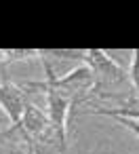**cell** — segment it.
I'll list each match as a JSON object with an SVG mask.
<instances>
[{"label":"cell","mask_w":139,"mask_h":154,"mask_svg":"<svg viewBox=\"0 0 139 154\" xmlns=\"http://www.w3.org/2000/svg\"><path fill=\"white\" fill-rule=\"evenodd\" d=\"M42 63H44L47 80L23 82L21 89L44 91L47 106H49V120H51V127L55 131L57 148H59V154H61V152H65V146H68V114L78 103V99L84 97L95 87V78H93V72H91L89 66H80V68L72 70L70 74L57 78L53 74L51 66L47 61H42Z\"/></svg>","instance_id":"1"},{"label":"cell","mask_w":139,"mask_h":154,"mask_svg":"<svg viewBox=\"0 0 139 154\" xmlns=\"http://www.w3.org/2000/svg\"><path fill=\"white\" fill-rule=\"evenodd\" d=\"M84 59H86V63H89V68H91V72H93V78L99 76V80H95V82L118 85V82L124 80V70H122L116 61H112L103 51H99V49L86 51V53H84Z\"/></svg>","instance_id":"2"},{"label":"cell","mask_w":139,"mask_h":154,"mask_svg":"<svg viewBox=\"0 0 139 154\" xmlns=\"http://www.w3.org/2000/svg\"><path fill=\"white\" fill-rule=\"evenodd\" d=\"M19 129H23V133H26V137L32 141V139H47L49 135H51V131H53V127H51V120L36 108V106H32V103H28L26 106V112H23V116H21V122L17 125ZM15 129V127H13ZM55 133V131H53ZM51 139V137H49Z\"/></svg>","instance_id":"3"},{"label":"cell","mask_w":139,"mask_h":154,"mask_svg":"<svg viewBox=\"0 0 139 154\" xmlns=\"http://www.w3.org/2000/svg\"><path fill=\"white\" fill-rule=\"evenodd\" d=\"M0 106L7 112V116L11 120V129H13L21 122V116L26 112L28 101H26V95L21 93V89L17 85L5 82V85H0Z\"/></svg>","instance_id":"4"},{"label":"cell","mask_w":139,"mask_h":154,"mask_svg":"<svg viewBox=\"0 0 139 154\" xmlns=\"http://www.w3.org/2000/svg\"><path fill=\"white\" fill-rule=\"evenodd\" d=\"M124 106L120 108H95L97 114H103V116H122V118H131V120H139V95L137 97H124Z\"/></svg>","instance_id":"5"},{"label":"cell","mask_w":139,"mask_h":154,"mask_svg":"<svg viewBox=\"0 0 139 154\" xmlns=\"http://www.w3.org/2000/svg\"><path fill=\"white\" fill-rule=\"evenodd\" d=\"M128 76H131V82H133V89H135L137 95H139V49L133 51L131 68H128Z\"/></svg>","instance_id":"6"},{"label":"cell","mask_w":139,"mask_h":154,"mask_svg":"<svg viewBox=\"0 0 139 154\" xmlns=\"http://www.w3.org/2000/svg\"><path fill=\"white\" fill-rule=\"evenodd\" d=\"M114 120H116V122H120L124 129L133 131V133L139 137V120H131V118H122V116H114Z\"/></svg>","instance_id":"7"},{"label":"cell","mask_w":139,"mask_h":154,"mask_svg":"<svg viewBox=\"0 0 139 154\" xmlns=\"http://www.w3.org/2000/svg\"><path fill=\"white\" fill-rule=\"evenodd\" d=\"M13 154H15V152H13ZM17 154H21V152H17Z\"/></svg>","instance_id":"8"}]
</instances>
